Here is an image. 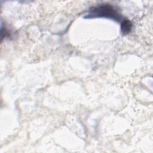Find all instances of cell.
Masks as SVG:
<instances>
[{"mask_svg":"<svg viewBox=\"0 0 153 153\" xmlns=\"http://www.w3.org/2000/svg\"><path fill=\"white\" fill-rule=\"evenodd\" d=\"M97 17H105L119 22L121 16L115 8L111 4H101L90 8L88 13L85 16L87 19H93Z\"/></svg>","mask_w":153,"mask_h":153,"instance_id":"obj_1","label":"cell"},{"mask_svg":"<svg viewBox=\"0 0 153 153\" xmlns=\"http://www.w3.org/2000/svg\"><path fill=\"white\" fill-rule=\"evenodd\" d=\"M132 27V23L128 20H124L121 25V30L123 34H128Z\"/></svg>","mask_w":153,"mask_h":153,"instance_id":"obj_2","label":"cell"}]
</instances>
